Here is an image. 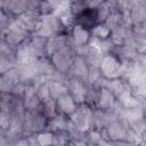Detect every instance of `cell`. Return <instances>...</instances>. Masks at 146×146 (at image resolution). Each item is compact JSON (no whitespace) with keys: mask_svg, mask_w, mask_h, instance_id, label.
I'll use <instances>...</instances> for the list:
<instances>
[{"mask_svg":"<svg viewBox=\"0 0 146 146\" xmlns=\"http://www.w3.org/2000/svg\"><path fill=\"white\" fill-rule=\"evenodd\" d=\"M92 111L87 105H81L71 114V122L78 131H87L92 127Z\"/></svg>","mask_w":146,"mask_h":146,"instance_id":"cell-1","label":"cell"},{"mask_svg":"<svg viewBox=\"0 0 146 146\" xmlns=\"http://www.w3.org/2000/svg\"><path fill=\"white\" fill-rule=\"evenodd\" d=\"M75 54L73 51V47L70 46H65L64 48H62L59 51L55 52L51 57H52V66L56 71H58L59 73H65L71 68L73 58H74Z\"/></svg>","mask_w":146,"mask_h":146,"instance_id":"cell-2","label":"cell"},{"mask_svg":"<svg viewBox=\"0 0 146 146\" xmlns=\"http://www.w3.org/2000/svg\"><path fill=\"white\" fill-rule=\"evenodd\" d=\"M66 87H67L68 94L72 96V98L74 99L76 104H82L86 100V95H87L88 89L86 84L83 83V81L73 78Z\"/></svg>","mask_w":146,"mask_h":146,"instance_id":"cell-3","label":"cell"},{"mask_svg":"<svg viewBox=\"0 0 146 146\" xmlns=\"http://www.w3.org/2000/svg\"><path fill=\"white\" fill-rule=\"evenodd\" d=\"M128 125L124 124L122 121H120L119 119L110 124H107V128L105 129L106 131V136L107 139H112V140H124L125 137V132H127Z\"/></svg>","mask_w":146,"mask_h":146,"instance_id":"cell-4","label":"cell"},{"mask_svg":"<svg viewBox=\"0 0 146 146\" xmlns=\"http://www.w3.org/2000/svg\"><path fill=\"white\" fill-rule=\"evenodd\" d=\"M132 25L144 24L146 18V5L145 1H135L129 10Z\"/></svg>","mask_w":146,"mask_h":146,"instance_id":"cell-5","label":"cell"},{"mask_svg":"<svg viewBox=\"0 0 146 146\" xmlns=\"http://www.w3.org/2000/svg\"><path fill=\"white\" fill-rule=\"evenodd\" d=\"M23 97H24V102H23L24 108H26V110H36L38 108V106L40 104V99L38 97L36 89L32 84L25 86Z\"/></svg>","mask_w":146,"mask_h":146,"instance_id":"cell-6","label":"cell"},{"mask_svg":"<svg viewBox=\"0 0 146 146\" xmlns=\"http://www.w3.org/2000/svg\"><path fill=\"white\" fill-rule=\"evenodd\" d=\"M114 95L107 89V88H100L99 92H98V97H97V107L98 110L102 111H106L113 107L114 105Z\"/></svg>","mask_w":146,"mask_h":146,"instance_id":"cell-7","label":"cell"},{"mask_svg":"<svg viewBox=\"0 0 146 146\" xmlns=\"http://www.w3.org/2000/svg\"><path fill=\"white\" fill-rule=\"evenodd\" d=\"M65 46H66V38L64 35H60V34L52 35V36H50L47 40V43H46V52L49 56H52L55 52L59 51Z\"/></svg>","mask_w":146,"mask_h":146,"instance_id":"cell-8","label":"cell"},{"mask_svg":"<svg viewBox=\"0 0 146 146\" xmlns=\"http://www.w3.org/2000/svg\"><path fill=\"white\" fill-rule=\"evenodd\" d=\"M56 106H57L63 113H65V114H72V113L76 110V107H78L76 103L74 102V99L72 98V96H71L68 92L65 94L64 96L59 97V98L56 100Z\"/></svg>","mask_w":146,"mask_h":146,"instance_id":"cell-9","label":"cell"},{"mask_svg":"<svg viewBox=\"0 0 146 146\" xmlns=\"http://www.w3.org/2000/svg\"><path fill=\"white\" fill-rule=\"evenodd\" d=\"M73 42L74 46H86L90 39V33L88 30L83 29L80 25H75L73 27Z\"/></svg>","mask_w":146,"mask_h":146,"instance_id":"cell-10","label":"cell"},{"mask_svg":"<svg viewBox=\"0 0 146 146\" xmlns=\"http://www.w3.org/2000/svg\"><path fill=\"white\" fill-rule=\"evenodd\" d=\"M119 98H120L119 103L121 104V106L123 108H135V107L140 106L139 98L133 96V94L131 91H127V92L122 94L121 96H119Z\"/></svg>","mask_w":146,"mask_h":146,"instance_id":"cell-11","label":"cell"},{"mask_svg":"<svg viewBox=\"0 0 146 146\" xmlns=\"http://www.w3.org/2000/svg\"><path fill=\"white\" fill-rule=\"evenodd\" d=\"M48 88L50 91V96L52 99H58L59 97L64 96L65 94L68 92L66 84L64 82H58V81H49L48 82Z\"/></svg>","mask_w":146,"mask_h":146,"instance_id":"cell-12","label":"cell"},{"mask_svg":"<svg viewBox=\"0 0 146 146\" xmlns=\"http://www.w3.org/2000/svg\"><path fill=\"white\" fill-rule=\"evenodd\" d=\"M6 9H8L10 13L15 14V15H21L25 11H27V1H21V0H16V1H6L3 2V6Z\"/></svg>","mask_w":146,"mask_h":146,"instance_id":"cell-13","label":"cell"},{"mask_svg":"<svg viewBox=\"0 0 146 146\" xmlns=\"http://www.w3.org/2000/svg\"><path fill=\"white\" fill-rule=\"evenodd\" d=\"M91 34H92L91 38H95V39H98V40H106V39L110 38L111 31L106 27L105 24H98L95 27H92Z\"/></svg>","mask_w":146,"mask_h":146,"instance_id":"cell-14","label":"cell"},{"mask_svg":"<svg viewBox=\"0 0 146 146\" xmlns=\"http://www.w3.org/2000/svg\"><path fill=\"white\" fill-rule=\"evenodd\" d=\"M110 14H111V9H110L107 2H100V5L96 8L97 22H105Z\"/></svg>","mask_w":146,"mask_h":146,"instance_id":"cell-15","label":"cell"},{"mask_svg":"<svg viewBox=\"0 0 146 146\" xmlns=\"http://www.w3.org/2000/svg\"><path fill=\"white\" fill-rule=\"evenodd\" d=\"M36 140L40 146H51L54 141V133L46 131V132H40L36 136Z\"/></svg>","mask_w":146,"mask_h":146,"instance_id":"cell-16","label":"cell"},{"mask_svg":"<svg viewBox=\"0 0 146 146\" xmlns=\"http://www.w3.org/2000/svg\"><path fill=\"white\" fill-rule=\"evenodd\" d=\"M100 79H102V73H100L99 67H89L87 81H89L90 84H95V83L99 82Z\"/></svg>","mask_w":146,"mask_h":146,"instance_id":"cell-17","label":"cell"},{"mask_svg":"<svg viewBox=\"0 0 146 146\" xmlns=\"http://www.w3.org/2000/svg\"><path fill=\"white\" fill-rule=\"evenodd\" d=\"M13 67H15V64L10 59V56H0V74H5Z\"/></svg>","mask_w":146,"mask_h":146,"instance_id":"cell-18","label":"cell"},{"mask_svg":"<svg viewBox=\"0 0 146 146\" xmlns=\"http://www.w3.org/2000/svg\"><path fill=\"white\" fill-rule=\"evenodd\" d=\"M97 146H114L112 143H110L107 139H100L97 144H96Z\"/></svg>","mask_w":146,"mask_h":146,"instance_id":"cell-19","label":"cell"},{"mask_svg":"<svg viewBox=\"0 0 146 146\" xmlns=\"http://www.w3.org/2000/svg\"><path fill=\"white\" fill-rule=\"evenodd\" d=\"M16 145H17V146H30L27 139H19V140L16 143Z\"/></svg>","mask_w":146,"mask_h":146,"instance_id":"cell-20","label":"cell"},{"mask_svg":"<svg viewBox=\"0 0 146 146\" xmlns=\"http://www.w3.org/2000/svg\"><path fill=\"white\" fill-rule=\"evenodd\" d=\"M73 146H88L86 141H82V140H75Z\"/></svg>","mask_w":146,"mask_h":146,"instance_id":"cell-21","label":"cell"},{"mask_svg":"<svg viewBox=\"0 0 146 146\" xmlns=\"http://www.w3.org/2000/svg\"><path fill=\"white\" fill-rule=\"evenodd\" d=\"M5 19H6V16H5V13H3V11H2L1 9H0V25L2 24V22H3Z\"/></svg>","mask_w":146,"mask_h":146,"instance_id":"cell-22","label":"cell"}]
</instances>
